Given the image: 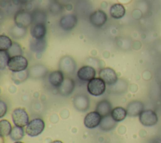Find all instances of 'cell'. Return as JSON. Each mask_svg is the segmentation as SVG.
Returning a JSON list of instances; mask_svg holds the SVG:
<instances>
[{
	"mask_svg": "<svg viewBox=\"0 0 161 143\" xmlns=\"http://www.w3.org/2000/svg\"><path fill=\"white\" fill-rule=\"evenodd\" d=\"M106 83L100 77H96L88 82L87 90L88 92L94 96L103 95L106 91Z\"/></svg>",
	"mask_w": 161,
	"mask_h": 143,
	"instance_id": "1",
	"label": "cell"
},
{
	"mask_svg": "<svg viewBox=\"0 0 161 143\" xmlns=\"http://www.w3.org/2000/svg\"><path fill=\"white\" fill-rule=\"evenodd\" d=\"M28 65V60L22 55L11 56L8 63V68L13 72H18L26 70Z\"/></svg>",
	"mask_w": 161,
	"mask_h": 143,
	"instance_id": "2",
	"label": "cell"
},
{
	"mask_svg": "<svg viewBox=\"0 0 161 143\" xmlns=\"http://www.w3.org/2000/svg\"><path fill=\"white\" fill-rule=\"evenodd\" d=\"M45 127V122L42 119L35 118L29 122L26 127V133L31 137L37 136L43 131Z\"/></svg>",
	"mask_w": 161,
	"mask_h": 143,
	"instance_id": "3",
	"label": "cell"
},
{
	"mask_svg": "<svg viewBox=\"0 0 161 143\" xmlns=\"http://www.w3.org/2000/svg\"><path fill=\"white\" fill-rule=\"evenodd\" d=\"M12 119L15 125L23 127L29 123V115L23 108H16L12 113Z\"/></svg>",
	"mask_w": 161,
	"mask_h": 143,
	"instance_id": "4",
	"label": "cell"
},
{
	"mask_svg": "<svg viewBox=\"0 0 161 143\" xmlns=\"http://www.w3.org/2000/svg\"><path fill=\"white\" fill-rule=\"evenodd\" d=\"M139 120L140 123L147 127L155 125L158 120L157 113L151 109L143 110L139 115Z\"/></svg>",
	"mask_w": 161,
	"mask_h": 143,
	"instance_id": "5",
	"label": "cell"
},
{
	"mask_svg": "<svg viewBox=\"0 0 161 143\" xmlns=\"http://www.w3.org/2000/svg\"><path fill=\"white\" fill-rule=\"evenodd\" d=\"M14 19L15 24L23 28H27L33 22V14L24 10L17 11Z\"/></svg>",
	"mask_w": 161,
	"mask_h": 143,
	"instance_id": "6",
	"label": "cell"
},
{
	"mask_svg": "<svg viewBox=\"0 0 161 143\" xmlns=\"http://www.w3.org/2000/svg\"><path fill=\"white\" fill-rule=\"evenodd\" d=\"M99 77L108 85H113L118 81V76L116 72L110 67L102 68L99 72Z\"/></svg>",
	"mask_w": 161,
	"mask_h": 143,
	"instance_id": "7",
	"label": "cell"
},
{
	"mask_svg": "<svg viewBox=\"0 0 161 143\" xmlns=\"http://www.w3.org/2000/svg\"><path fill=\"white\" fill-rule=\"evenodd\" d=\"M59 68L60 70L63 73L72 74L75 72L76 68V63L72 57L65 56L60 60Z\"/></svg>",
	"mask_w": 161,
	"mask_h": 143,
	"instance_id": "8",
	"label": "cell"
},
{
	"mask_svg": "<svg viewBox=\"0 0 161 143\" xmlns=\"http://www.w3.org/2000/svg\"><path fill=\"white\" fill-rule=\"evenodd\" d=\"M102 116L96 110L87 114L84 120V125L88 129H94L99 125Z\"/></svg>",
	"mask_w": 161,
	"mask_h": 143,
	"instance_id": "9",
	"label": "cell"
},
{
	"mask_svg": "<svg viewBox=\"0 0 161 143\" xmlns=\"http://www.w3.org/2000/svg\"><path fill=\"white\" fill-rule=\"evenodd\" d=\"M108 17L104 11L103 10H96L91 14L89 21L95 27H101L107 21Z\"/></svg>",
	"mask_w": 161,
	"mask_h": 143,
	"instance_id": "10",
	"label": "cell"
},
{
	"mask_svg": "<svg viewBox=\"0 0 161 143\" xmlns=\"http://www.w3.org/2000/svg\"><path fill=\"white\" fill-rule=\"evenodd\" d=\"M77 23V18L75 15L69 14L63 16L59 21L60 26L64 31H70L74 29Z\"/></svg>",
	"mask_w": 161,
	"mask_h": 143,
	"instance_id": "11",
	"label": "cell"
},
{
	"mask_svg": "<svg viewBox=\"0 0 161 143\" xmlns=\"http://www.w3.org/2000/svg\"><path fill=\"white\" fill-rule=\"evenodd\" d=\"M96 74V70L92 66L89 65L80 67L77 73L78 78L82 81H90L95 78Z\"/></svg>",
	"mask_w": 161,
	"mask_h": 143,
	"instance_id": "12",
	"label": "cell"
},
{
	"mask_svg": "<svg viewBox=\"0 0 161 143\" xmlns=\"http://www.w3.org/2000/svg\"><path fill=\"white\" fill-rule=\"evenodd\" d=\"M74 105L79 111L85 112L90 107V100L87 96L83 94H79L74 97Z\"/></svg>",
	"mask_w": 161,
	"mask_h": 143,
	"instance_id": "13",
	"label": "cell"
},
{
	"mask_svg": "<svg viewBox=\"0 0 161 143\" xmlns=\"http://www.w3.org/2000/svg\"><path fill=\"white\" fill-rule=\"evenodd\" d=\"M128 115L130 117L139 116L141 112L144 110L143 102L139 100H133L130 102L126 107Z\"/></svg>",
	"mask_w": 161,
	"mask_h": 143,
	"instance_id": "14",
	"label": "cell"
},
{
	"mask_svg": "<svg viewBox=\"0 0 161 143\" xmlns=\"http://www.w3.org/2000/svg\"><path fill=\"white\" fill-rule=\"evenodd\" d=\"M47 33L45 23H34L30 29V34L33 38L43 39Z\"/></svg>",
	"mask_w": 161,
	"mask_h": 143,
	"instance_id": "15",
	"label": "cell"
},
{
	"mask_svg": "<svg viewBox=\"0 0 161 143\" xmlns=\"http://www.w3.org/2000/svg\"><path fill=\"white\" fill-rule=\"evenodd\" d=\"M75 88V82L70 78H64L62 85L58 88V92L63 96H68L70 95Z\"/></svg>",
	"mask_w": 161,
	"mask_h": 143,
	"instance_id": "16",
	"label": "cell"
},
{
	"mask_svg": "<svg viewBox=\"0 0 161 143\" xmlns=\"http://www.w3.org/2000/svg\"><path fill=\"white\" fill-rule=\"evenodd\" d=\"M112 110L111 103L106 99L99 101L96 106V111L102 117L111 115Z\"/></svg>",
	"mask_w": 161,
	"mask_h": 143,
	"instance_id": "17",
	"label": "cell"
},
{
	"mask_svg": "<svg viewBox=\"0 0 161 143\" xmlns=\"http://www.w3.org/2000/svg\"><path fill=\"white\" fill-rule=\"evenodd\" d=\"M64 80V73L60 70L53 71L48 75V82L54 87L58 88Z\"/></svg>",
	"mask_w": 161,
	"mask_h": 143,
	"instance_id": "18",
	"label": "cell"
},
{
	"mask_svg": "<svg viewBox=\"0 0 161 143\" xmlns=\"http://www.w3.org/2000/svg\"><path fill=\"white\" fill-rule=\"evenodd\" d=\"M117 122H118L114 120L111 115H109L102 118L99 124V127L104 131H109L116 127L118 124Z\"/></svg>",
	"mask_w": 161,
	"mask_h": 143,
	"instance_id": "19",
	"label": "cell"
},
{
	"mask_svg": "<svg viewBox=\"0 0 161 143\" xmlns=\"http://www.w3.org/2000/svg\"><path fill=\"white\" fill-rule=\"evenodd\" d=\"M47 48V41L43 39L33 38L30 42V48L33 52L41 53L45 50Z\"/></svg>",
	"mask_w": 161,
	"mask_h": 143,
	"instance_id": "20",
	"label": "cell"
},
{
	"mask_svg": "<svg viewBox=\"0 0 161 143\" xmlns=\"http://www.w3.org/2000/svg\"><path fill=\"white\" fill-rule=\"evenodd\" d=\"M126 13L124 6L119 3H116L113 4L109 9V13L111 16L114 19H120L123 18Z\"/></svg>",
	"mask_w": 161,
	"mask_h": 143,
	"instance_id": "21",
	"label": "cell"
},
{
	"mask_svg": "<svg viewBox=\"0 0 161 143\" xmlns=\"http://www.w3.org/2000/svg\"><path fill=\"white\" fill-rule=\"evenodd\" d=\"M47 72V68L41 64H37L33 66L30 70V75L36 78H39L46 75Z\"/></svg>",
	"mask_w": 161,
	"mask_h": 143,
	"instance_id": "22",
	"label": "cell"
},
{
	"mask_svg": "<svg viewBox=\"0 0 161 143\" xmlns=\"http://www.w3.org/2000/svg\"><path fill=\"white\" fill-rule=\"evenodd\" d=\"M127 115L128 113L126 109L122 107H116L114 108L111 112V115L116 122L123 120Z\"/></svg>",
	"mask_w": 161,
	"mask_h": 143,
	"instance_id": "23",
	"label": "cell"
},
{
	"mask_svg": "<svg viewBox=\"0 0 161 143\" xmlns=\"http://www.w3.org/2000/svg\"><path fill=\"white\" fill-rule=\"evenodd\" d=\"M26 28L20 27L17 26L16 24L12 26L9 29L10 35L15 39H19L23 38L25 36H26Z\"/></svg>",
	"mask_w": 161,
	"mask_h": 143,
	"instance_id": "24",
	"label": "cell"
},
{
	"mask_svg": "<svg viewBox=\"0 0 161 143\" xmlns=\"http://www.w3.org/2000/svg\"><path fill=\"white\" fill-rule=\"evenodd\" d=\"M12 126L10 122L6 119H2L0 120V130L1 137H6L9 135L12 130Z\"/></svg>",
	"mask_w": 161,
	"mask_h": 143,
	"instance_id": "25",
	"label": "cell"
},
{
	"mask_svg": "<svg viewBox=\"0 0 161 143\" xmlns=\"http://www.w3.org/2000/svg\"><path fill=\"white\" fill-rule=\"evenodd\" d=\"M25 135L24 129L21 127L15 125L13 127L11 134L9 135L10 138L14 141H19L23 138Z\"/></svg>",
	"mask_w": 161,
	"mask_h": 143,
	"instance_id": "26",
	"label": "cell"
},
{
	"mask_svg": "<svg viewBox=\"0 0 161 143\" xmlns=\"http://www.w3.org/2000/svg\"><path fill=\"white\" fill-rule=\"evenodd\" d=\"M12 45L13 42L9 37L4 34L0 36V51H8Z\"/></svg>",
	"mask_w": 161,
	"mask_h": 143,
	"instance_id": "27",
	"label": "cell"
},
{
	"mask_svg": "<svg viewBox=\"0 0 161 143\" xmlns=\"http://www.w3.org/2000/svg\"><path fill=\"white\" fill-rule=\"evenodd\" d=\"M29 75V72L25 70L21 72H14L12 74V78L15 82H18V83H21V82L25 81L28 77Z\"/></svg>",
	"mask_w": 161,
	"mask_h": 143,
	"instance_id": "28",
	"label": "cell"
},
{
	"mask_svg": "<svg viewBox=\"0 0 161 143\" xmlns=\"http://www.w3.org/2000/svg\"><path fill=\"white\" fill-rule=\"evenodd\" d=\"M11 58L8 51H0V69L4 70L8 66V61Z\"/></svg>",
	"mask_w": 161,
	"mask_h": 143,
	"instance_id": "29",
	"label": "cell"
},
{
	"mask_svg": "<svg viewBox=\"0 0 161 143\" xmlns=\"http://www.w3.org/2000/svg\"><path fill=\"white\" fill-rule=\"evenodd\" d=\"M10 56H14L17 55H21L23 53L22 48L20 45L16 42H13L11 47L8 50Z\"/></svg>",
	"mask_w": 161,
	"mask_h": 143,
	"instance_id": "30",
	"label": "cell"
},
{
	"mask_svg": "<svg viewBox=\"0 0 161 143\" xmlns=\"http://www.w3.org/2000/svg\"><path fill=\"white\" fill-rule=\"evenodd\" d=\"M33 17L34 23H45L47 15L43 11H35L33 14Z\"/></svg>",
	"mask_w": 161,
	"mask_h": 143,
	"instance_id": "31",
	"label": "cell"
},
{
	"mask_svg": "<svg viewBox=\"0 0 161 143\" xmlns=\"http://www.w3.org/2000/svg\"><path fill=\"white\" fill-rule=\"evenodd\" d=\"M7 105L3 100L0 101V118H2L7 112Z\"/></svg>",
	"mask_w": 161,
	"mask_h": 143,
	"instance_id": "32",
	"label": "cell"
},
{
	"mask_svg": "<svg viewBox=\"0 0 161 143\" xmlns=\"http://www.w3.org/2000/svg\"><path fill=\"white\" fill-rule=\"evenodd\" d=\"M57 9L58 11H60V12H61V6H60V5H58V4H57V7H55V6H53V5H52V8H50V11H51V12L53 13V14H56V9Z\"/></svg>",
	"mask_w": 161,
	"mask_h": 143,
	"instance_id": "33",
	"label": "cell"
},
{
	"mask_svg": "<svg viewBox=\"0 0 161 143\" xmlns=\"http://www.w3.org/2000/svg\"><path fill=\"white\" fill-rule=\"evenodd\" d=\"M18 1V3H21V4H27L29 3H31L33 0H16Z\"/></svg>",
	"mask_w": 161,
	"mask_h": 143,
	"instance_id": "34",
	"label": "cell"
},
{
	"mask_svg": "<svg viewBox=\"0 0 161 143\" xmlns=\"http://www.w3.org/2000/svg\"><path fill=\"white\" fill-rule=\"evenodd\" d=\"M51 143H63V142L61 141V140H54V141L52 142Z\"/></svg>",
	"mask_w": 161,
	"mask_h": 143,
	"instance_id": "35",
	"label": "cell"
},
{
	"mask_svg": "<svg viewBox=\"0 0 161 143\" xmlns=\"http://www.w3.org/2000/svg\"><path fill=\"white\" fill-rule=\"evenodd\" d=\"M14 143H24V142H21V141H16Z\"/></svg>",
	"mask_w": 161,
	"mask_h": 143,
	"instance_id": "36",
	"label": "cell"
}]
</instances>
